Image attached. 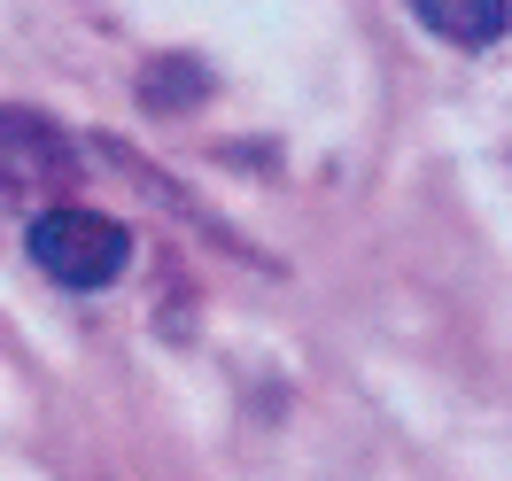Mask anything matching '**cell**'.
Wrapping results in <instances>:
<instances>
[{
    "label": "cell",
    "instance_id": "1",
    "mask_svg": "<svg viewBox=\"0 0 512 481\" xmlns=\"http://www.w3.org/2000/svg\"><path fill=\"white\" fill-rule=\"evenodd\" d=\"M24 249H32V264L55 280V288H109V280L132 264V233L117 218L86 210V202H55V210L32 218Z\"/></svg>",
    "mask_w": 512,
    "mask_h": 481
},
{
    "label": "cell",
    "instance_id": "2",
    "mask_svg": "<svg viewBox=\"0 0 512 481\" xmlns=\"http://www.w3.org/2000/svg\"><path fill=\"white\" fill-rule=\"evenodd\" d=\"M63 125L32 117V109H0V194H32L47 179H63Z\"/></svg>",
    "mask_w": 512,
    "mask_h": 481
},
{
    "label": "cell",
    "instance_id": "3",
    "mask_svg": "<svg viewBox=\"0 0 512 481\" xmlns=\"http://www.w3.org/2000/svg\"><path fill=\"white\" fill-rule=\"evenodd\" d=\"M450 47H497L505 39V0H412Z\"/></svg>",
    "mask_w": 512,
    "mask_h": 481
}]
</instances>
